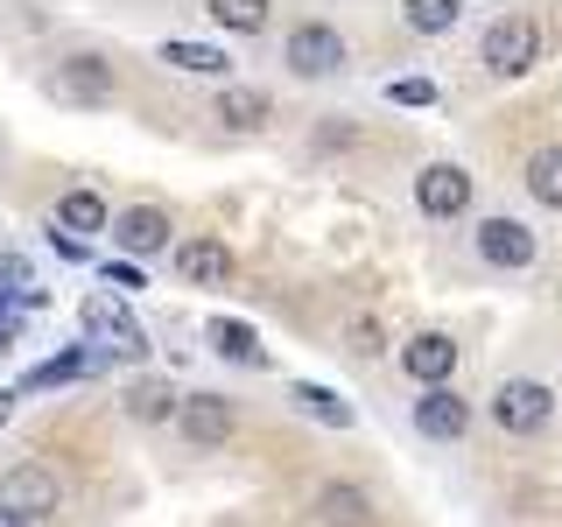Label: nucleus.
Segmentation results:
<instances>
[{
    "mask_svg": "<svg viewBox=\"0 0 562 527\" xmlns=\"http://www.w3.org/2000/svg\"><path fill=\"white\" fill-rule=\"evenodd\" d=\"M535 57H541L535 14H499V22L485 29V70L492 78H520V70H535Z\"/></svg>",
    "mask_w": 562,
    "mask_h": 527,
    "instance_id": "nucleus-1",
    "label": "nucleus"
},
{
    "mask_svg": "<svg viewBox=\"0 0 562 527\" xmlns=\"http://www.w3.org/2000/svg\"><path fill=\"white\" fill-rule=\"evenodd\" d=\"M549 415H555V394L541 380H506L499 394H492V422H499L506 436H535V429H549Z\"/></svg>",
    "mask_w": 562,
    "mask_h": 527,
    "instance_id": "nucleus-2",
    "label": "nucleus"
},
{
    "mask_svg": "<svg viewBox=\"0 0 562 527\" xmlns=\"http://www.w3.org/2000/svg\"><path fill=\"white\" fill-rule=\"evenodd\" d=\"M289 70L295 78H330V70H345V35L330 22H295L289 29Z\"/></svg>",
    "mask_w": 562,
    "mask_h": 527,
    "instance_id": "nucleus-3",
    "label": "nucleus"
},
{
    "mask_svg": "<svg viewBox=\"0 0 562 527\" xmlns=\"http://www.w3.org/2000/svg\"><path fill=\"white\" fill-rule=\"evenodd\" d=\"M49 92H64V99H78V105H105L120 92V78H113V64L105 57H64L57 70H49Z\"/></svg>",
    "mask_w": 562,
    "mask_h": 527,
    "instance_id": "nucleus-4",
    "label": "nucleus"
},
{
    "mask_svg": "<svg viewBox=\"0 0 562 527\" xmlns=\"http://www.w3.org/2000/svg\"><path fill=\"white\" fill-rule=\"evenodd\" d=\"M401 373L422 380V386H443L457 373V338L450 330H422V338L401 345Z\"/></svg>",
    "mask_w": 562,
    "mask_h": 527,
    "instance_id": "nucleus-5",
    "label": "nucleus"
},
{
    "mask_svg": "<svg viewBox=\"0 0 562 527\" xmlns=\"http://www.w3.org/2000/svg\"><path fill=\"white\" fill-rule=\"evenodd\" d=\"M415 204L429 211V218H457V211L471 204V176L457 169V162H429L415 176Z\"/></svg>",
    "mask_w": 562,
    "mask_h": 527,
    "instance_id": "nucleus-6",
    "label": "nucleus"
},
{
    "mask_svg": "<svg viewBox=\"0 0 562 527\" xmlns=\"http://www.w3.org/2000/svg\"><path fill=\"white\" fill-rule=\"evenodd\" d=\"M0 506H8V514H22V520L57 514V479H49L43 464H14L8 479H0Z\"/></svg>",
    "mask_w": 562,
    "mask_h": 527,
    "instance_id": "nucleus-7",
    "label": "nucleus"
},
{
    "mask_svg": "<svg viewBox=\"0 0 562 527\" xmlns=\"http://www.w3.org/2000/svg\"><path fill=\"white\" fill-rule=\"evenodd\" d=\"M479 254L492 260V268H535L541 239L527 233L520 218H485V225H479Z\"/></svg>",
    "mask_w": 562,
    "mask_h": 527,
    "instance_id": "nucleus-8",
    "label": "nucleus"
},
{
    "mask_svg": "<svg viewBox=\"0 0 562 527\" xmlns=\"http://www.w3.org/2000/svg\"><path fill=\"white\" fill-rule=\"evenodd\" d=\"M78 316H85V330H92V338H113L120 359H140V351H148V338L134 330V316L120 310L113 295H85V310H78Z\"/></svg>",
    "mask_w": 562,
    "mask_h": 527,
    "instance_id": "nucleus-9",
    "label": "nucleus"
},
{
    "mask_svg": "<svg viewBox=\"0 0 562 527\" xmlns=\"http://www.w3.org/2000/svg\"><path fill=\"white\" fill-rule=\"evenodd\" d=\"M176 274L198 281V289H225L233 281V246L225 239H183L176 246Z\"/></svg>",
    "mask_w": 562,
    "mask_h": 527,
    "instance_id": "nucleus-10",
    "label": "nucleus"
},
{
    "mask_svg": "<svg viewBox=\"0 0 562 527\" xmlns=\"http://www.w3.org/2000/svg\"><path fill=\"white\" fill-rule=\"evenodd\" d=\"M176 429L190 436V444H225L233 436V401L225 394H183V415H176Z\"/></svg>",
    "mask_w": 562,
    "mask_h": 527,
    "instance_id": "nucleus-11",
    "label": "nucleus"
},
{
    "mask_svg": "<svg viewBox=\"0 0 562 527\" xmlns=\"http://www.w3.org/2000/svg\"><path fill=\"white\" fill-rule=\"evenodd\" d=\"M415 429H422V436H436V444H450V436H464V429H471V401H464V394H450V386H429V394L415 401Z\"/></svg>",
    "mask_w": 562,
    "mask_h": 527,
    "instance_id": "nucleus-12",
    "label": "nucleus"
},
{
    "mask_svg": "<svg viewBox=\"0 0 562 527\" xmlns=\"http://www.w3.org/2000/svg\"><path fill=\"white\" fill-rule=\"evenodd\" d=\"M113 246H120V254H162V246H169V211H155V204L120 211V218H113Z\"/></svg>",
    "mask_w": 562,
    "mask_h": 527,
    "instance_id": "nucleus-13",
    "label": "nucleus"
},
{
    "mask_svg": "<svg viewBox=\"0 0 562 527\" xmlns=\"http://www.w3.org/2000/svg\"><path fill=\"white\" fill-rule=\"evenodd\" d=\"M316 520H324V527H380L373 500H366L359 485H324V492H316Z\"/></svg>",
    "mask_w": 562,
    "mask_h": 527,
    "instance_id": "nucleus-14",
    "label": "nucleus"
},
{
    "mask_svg": "<svg viewBox=\"0 0 562 527\" xmlns=\"http://www.w3.org/2000/svg\"><path fill=\"white\" fill-rule=\"evenodd\" d=\"M57 233H113V211H105L99 190H64L57 198Z\"/></svg>",
    "mask_w": 562,
    "mask_h": 527,
    "instance_id": "nucleus-15",
    "label": "nucleus"
},
{
    "mask_svg": "<svg viewBox=\"0 0 562 527\" xmlns=\"http://www.w3.org/2000/svg\"><path fill=\"white\" fill-rule=\"evenodd\" d=\"M211 113L225 120V127H239V134H254V127H268V92H254V85H225L218 92V105H211Z\"/></svg>",
    "mask_w": 562,
    "mask_h": 527,
    "instance_id": "nucleus-16",
    "label": "nucleus"
},
{
    "mask_svg": "<svg viewBox=\"0 0 562 527\" xmlns=\"http://www.w3.org/2000/svg\"><path fill=\"white\" fill-rule=\"evenodd\" d=\"M289 401L303 408L310 422H330V429H351V401H338L330 386H316V380H295L289 386Z\"/></svg>",
    "mask_w": 562,
    "mask_h": 527,
    "instance_id": "nucleus-17",
    "label": "nucleus"
},
{
    "mask_svg": "<svg viewBox=\"0 0 562 527\" xmlns=\"http://www.w3.org/2000/svg\"><path fill=\"white\" fill-rule=\"evenodd\" d=\"M127 415H134V422H169V415H183V394H176L169 380H134Z\"/></svg>",
    "mask_w": 562,
    "mask_h": 527,
    "instance_id": "nucleus-18",
    "label": "nucleus"
},
{
    "mask_svg": "<svg viewBox=\"0 0 562 527\" xmlns=\"http://www.w3.org/2000/svg\"><path fill=\"white\" fill-rule=\"evenodd\" d=\"M527 190H535V204L562 211V148H535V155H527Z\"/></svg>",
    "mask_w": 562,
    "mask_h": 527,
    "instance_id": "nucleus-19",
    "label": "nucleus"
},
{
    "mask_svg": "<svg viewBox=\"0 0 562 527\" xmlns=\"http://www.w3.org/2000/svg\"><path fill=\"white\" fill-rule=\"evenodd\" d=\"M162 64H176V70H198V78H218L225 64V49H211V43H162Z\"/></svg>",
    "mask_w": 562,
    "mask_h": 527,
    "instance_id": "nucleus-20",
    "label": "nucleus"
},
{
    "mask_svg": "<svg viewBox=\"0 0 562 527\" xmlns=\"http://www.w3.org/2000/svg\"><path fill=\"white\" fill-rule=\"evenodd\" d=\"M211 345H218L225 359H239V366H260V338L246 324H233V316H211Z\"/></svg>",
    "mask_w": 562,
    "mask_h": 527,
    "instance_id": "nucleus-21",
    "label": "nucleus"
},
{
    "mask_svg": "<svg viewBox=\"0 0 562 527\" xmlns=\"http://www.w3.org/2000/svg\"><path fill=\"white\" fill-rule=\"evenodd\" d=\"M211 22L218 29H239V35H254V29H268V0H211Z\"/></svg>",
    "mask_w": 562,
    "mask_h": 527,
    "instance_id": "nucleus-22",
    "label": "nucleus"
},
{
    "mask_svg": "<svg viewBox=\"0 0 562 527\" xmlns=\"http://www.w3.org/2000/svg\"><path fill=\"white\" fill-rule=\"evenodd\" d=\"M401 14H408L415 35H443V29H457V14H464V8H457V0H408Z\"/></svg>",
    "mask_w": 562,
    "mask_h": 527,
    "instance_id": "nucleus-23",
    "label": "nucleus"
},
{
    "mask_svg": "<svg viewBox=\"0 0 562 527\" xmlns=\"http://www.w3.org/2000/svg\"><path fill=\"white\" fill-rule=\"evenodd\" d=\"M85 366H92L85 351H57V359H49V366H35V373H29L22 386H64V380H78Z\"/></svg>",
    "mask_w": 562,
    "mask_h": 527,
    "instance_id": "nucleus-24",
    "label": "nucleus"
},
{
    "mask_svg": "<svg viewBox=\"0 0 562 527\" xmlns=\"http://www.w3.org/2000/svg\"><path fill=\"white\" fill-rule=\"evenodd\" d=\"M386 99H394V105H429L436 85L429 78H394V85H386Z\"/></svg>",
    "mask_w": 562,
    "mask_h": 527,
    "instance_id": "nucleus-25",
    "label": "nucleus"
},
{
    "mask_svg": "<svg viewBox=\"0 0 562 527\" xmlns=\"http://www.w3.org/2000/svg\"><path fill=\"white\" fill-rule=\"evenodd\" d=\"M345 338H351V351H359V359H373V351H380V324H373V316H351Z\"/></svg>",
    "mask_w": 562,
    "mask_h": 527,
    "instance_id": "nucleus-26",
    "label": "nucleus"
},
{
    "mask_svg": "<svg viewBox=\"0 0 562 527\" xmlns=\"http://www.w3.org/2000/svg\"><path fill=\"white\" fill-rule=\"evenodd\" d=\"M105 289H120V295L140 289V268H127V260H105Z\"/></svg>",
    "mask_w": 562,
    "mask_h": 527,
    "instance_id": "nucleus-27",
    "label": "nucleus"
},
{
    "mask_svg": "<svg viewBox=\"0 0 562 527\" xmlns=\"http://www.w3.org/2000/svg\"><path fill=\"white\" fill-rule=\"evenodd\" d=\"M0 281H8V289H29V260L22 254H0Z\"/></svg>",
    "mask_w": 562,
    "mask_h": 527,
    "instance_id": "nucleus-28",
    "label": "nucleus"
},
{
    "mask_svg": "<svg viewBox=\"0 0 562 527\" xmlns=\"http://www.w3.org/2000/svg\"><path fill=\"white\" fill-rule=\"evenodd\" d=\"M14 415V394H8V386H0V422H8Z\"/></svg>",
    "mask_w": 562,
    "mask_h": 527,
    "instance_id": "nucleus-29",
    "label": "nucleus"
},
{
    "mask_svg": "<svg viewBox=\"0 0 562 527\" xmlns=\"http://www.w3.org/2000/svg\"><path fill=\"white\" fill-rule=\"evenodd\" d=\"M0 527H29V520H22V514H8V506H0Z\"/></svg>",
    "mask_w": 562,
    "mask_h": 527,
    "instance_id": "nucleus-30",
    "label": "nucleus"
}]
</instances>
